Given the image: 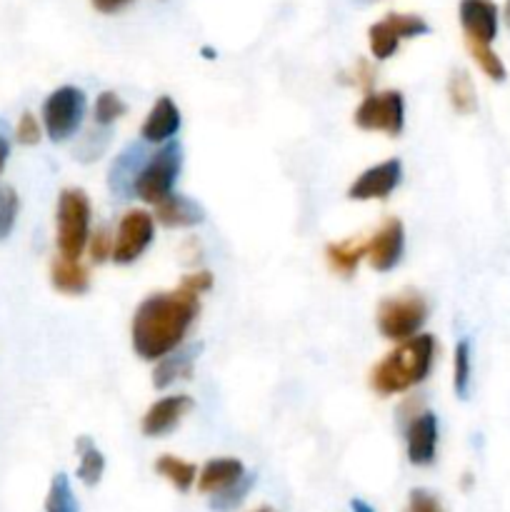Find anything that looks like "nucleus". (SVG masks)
Wrapping results in <instances>:
<instances>
[{
	"label": "nucleus",
	"instance_id": "a19ab883",
	"mask_svg": "<svg viewBox=\"0 0 510 512\" xmlns=\"http://www.w3.org/2000/svg\"><path fill=\"white\" fill-rule=\"evenodd\" d=\"M503 18H505V25L510 28V0H505V10H503Z\"/></svg>",
	"mask_w": 510,
	"mask_h": 512
},
{
	"label": "nucleus",
	"instance_id": "39448f33",
	"mask_svg": "<svg viewBox=\"0 0 510 512\" xmlns=\"http://www.w3.org/2000/svg\"><path fill=\"white\" fill-rule=\"evenodd\" d=\"M428 320V303L418 293H403L388 298L378 308V330L385 340L405 343L420 335V328Z\"/></svg>",
	"mask_w": 510,
	"mask_h": 512
},
{
	"label": "nucleus",
	"instance_id": "f704fd0d",
	"mask_svg": "<svg viewBox=\"0 0 510 512\" xmlns=\"http://www.w3.org/2000/svg\"><path fill=\"white\" fill-rule=\"evenodd\" d=\"M405 512H445V508L433 493H428V490H423V488H415V490H410Z\"/></svg>",
	"mask_w": 510,
	"mask_h": 512
},
{
	"label": "nucleus",
	"instance_id": "b1692460",
	"mask_svg": "<svg viewBox=\"0 0 510 512\" xmlns=\"http://www.w3.org/2000/svg\"><path fill=\"white\" fill-rule=\"evenodd\" d=\"M78 453H80V465H78V478L83 480L88 488L100 483L105 473V458L88 438L78 440Z\"/></svg>",
	"mask_w": 510,
	"mask_h": 512
},
{
	"label": "nucleus",
	"instance_id": "4c0bfd02",
	"mask_svg": "<svg viewBox=\"0 0 510 512\" xmlns=\"http://www.w3.org/2000/svg\"><path fill=\"white\" fill-rule=\"evenodd\" d=\"M130 3H133V0H90V5H93V8L103 15L118 13V10H123L125 5H130Z\"/></svg>",
	"mask_w": 510,
	"mask_h": 512
},
{
	"label": "nucleus",
	"instance_id": "0eeeda50",
	"mask_svg": "<svg viewBox=\"0 0 510 512\" xmlns=\"http://www.w3.org/2000/svg\"><path fill=\"white\" fill-rule=\"evenodd\" d=\"M353 123L368 133H385L390 138L403 133L405 100L400 90L368 93L353 115Z\"/></svg>",
	"mask_w": 510,
	"mask_h": 512
},
{
	"label": "nucleus",
	"instance_id": "4be33fe9",
	"mask_svg": "<svg viewBox=\"0 0 510 512\" xmlns=\"http://www.w3.org/2000/svg\"><path fill=\"white\" fill-rule=\"evenodd\" d=\"M448 100L453 105L455 113L470 115L478 108V93H475L473 78L468 75V70L455 68L448 78Z\"/></svg>",
	"mask_w": 510,
	"mask_h": 512
},
{
	"label": "nucleus",
	"instance_id": "7ed1b4c3",
	"mask_svg": "<svg viewBox=\"0 0 510 512\" xmlns=\"http://www.w3.org/2000/svg\"><path fill=\"white\" fill-rule=\"evenodd\" d=\"M58 250L63 258L78 260L90 240V200L85 190L68 188L58 198Z\"/></svg>",
	"mask_w": 510,
	"mask_h": 512
},
{
	"label": "nucleus",
	"instance_id": "6ab92c4d",
	"mask_svg": "<svg viewBox=\"0 0 510 512\" xmlns=\"http://www.w3.org/2000/svg\"><path fill=\"white\" fill-rule=\"evenodd\" d=\"M50 283L63 295H83L90 288V275L80 260H70L58 255L50 263Z\"/></svg>",
	"mask_w": 510,
	"mask_h": 512
},
{
	"label": "nucleus",
	"instance_id": "2eb2a0df",
	"mask_svg": "<svg viewBox=\"0 0 510 512\" xmlns=\"http://www.w3.org/2000/svg\"><path fill=\"white\" fill-rule=\"evenodd\" d=\"M180 130V110L168 95L155 100V105L150 108L148 118L143 120V128H140V135H143L145 143H170L175 133Z\"/></svg>",
	"mask_w": 510,
	"mask_h": 512
},
{
	"label": "nucleus",
	"instance_id": "aec40b11",
	"mask_svg": "<svg viewBox=\"0 0 510 512\" xmlns=\"http://www.w3.org/2000/svg\"><path fill=\"white\" fill-rule=\"evenodd\" d=\"M368 255V243H358V240H343V243H330L325 248V260H328L330 270H335L343 278L358 270L360 260Z\"/></svg>",
	"mask_w": 510,
	"mask_h": 512
},
{
	"label": "nucleus",
	"instance_id": "393cba45",
	"mask_svg": "<svg viewBox=\"0 0 510 512\" xmlns=\"http://www.w3.org/2000/svg\"><path fill=\"white\" fill-rule=\"evenodd\" d=\"M45 512H78V500H75L73 488H70L68 475L58 473L53 478L48 498H45Z\"/></svg>",
	"mask_w": 510,
	"mask_h": 512
},
{
	"label": "nucleus",
	"instance_id": "f3484780",
	"mask_svg": "<svg viewBox=\"0 0 510 512\" xmlns=\"http://www.w3.org/2000/svg\"><path fill=\"white\" fill-rule=\"evenodd\" d=\"M200 348H203V345H180L178 350H173L170 355L160 358L153 370L155 388L165 390L170 388L175 380H188L190 373H193V363L195 358H198Z\"/></svg>",
	"mask_w": 510,
	"mask_h": 512
},
{
	"label": "nucleus",
	"instance_id": "412c9836",
	"mask_svg": "<svg viewBox=\"0 0 510 512\" xmlns=\"http://www.w3.org/2000/svg\"><path fill=\"white\" fill-rule=\"evenodd\" d=\"M155 473L168 480L180 493H188L195 485V480H198V468L193 463H188V460L175 458V455H160L155 460Z\"/></svg>",
	"mask_w": 510,
	"mask_h": 512
},
{
	"label": "nucleus",
	"instance_id": "423d86ee",
	"mask_svg": "<svg viewBox=\"0 0 510 512\" xmlns=\"http://www.w3.org/2000/svg\"><path fill=\"white\" fill-rule=\"evenodd\" d=\"M85 115V93L75 85H63L53 90L43 103V125L45 133L53 143L73 138L78 133Z\"/></svg>",
	"mask_w": 510,
	"mask_h": 512
},
{
	"label": "nucleus",
	"instance_id": "4468645a",
	"mask_svg": "<svg viewBox=\"0 0 510 512\" xmlns=\"http://www.w3.org/2000/svg\"><path fill=\"white\" fill-rule=\"evenodd\" d=\"M193 410V400L188 395H168V398L158 400L148 408V413L143 415V423L140 430L148 438H160V435H168L170 430H175L180 425V420Z\"/></svg>",
	"mask_w": 510,
	"mask_h": 512
},
{
	"label": "nucleus",
	"instance_id": "72a5a7b5",
	"mask_svg": "<svg viewBox=\"0 0 510 512\" xmlns=\"http://www.w3.org/2000/svg\"><path fill=\"white\" fill-rule=\"evenodd\" d=\"M108 130H93V133H88L83 138V143H80L78 148V155L83 163H88V160H95L98 155H103V150L108 148Z\"/></svg>",
	"mask_w": 510,
	"mask_h": 512
},
{
	"label": "nucleus",
	"instance_id": "7c9ffc66",
	"mask_svg": "<svg viewBox=\"0 0 510 512\" xmlns=\"http://www.w3.org/2000/svg\"><path fill=\"white\" fill-rule=\"evenodd\" d=\"M18 193L10 185H0V240L8 238L18 218Z\"/></svg>",
	"mask_w": 510,
	"mask_h": 512
},
{
	"label": "nucleus",
	"instance_id": "ddd939ff",
	"mask_svg": "<svg viewBox=\"0 0 510 512\" xmlns=\"http://www.w3.org/2000/svg\"><path fill=\"white\" fill-rule=\"evenodd\" d=\"M150 155L145 153V145L143 143H130L128 148L120 150L115 155V160L110 163L108 170V188L115 198L120 200H128L135 195V183H138V175L140 170L145 168Z\"/></svg>",
	"mask_w": 510,
	"mask_h": 512
},
{
	"label": "nucleus",
	"instance_id": "473e14b6",
	"mask_svg": "<svg viewBox=\"0 0 510 512\" xmlns=\"http://www.w3.org/2000/svg\"><path fill=\"white\" fill-rule=\"evenodd\" d=\"M340 80H343V83L355 85V88L368 90V93H370V88H373V83H375V70H373V65L368 63V60L358 58V60H355L353 68H350L348 73H343V78H340Z\"/></svg>",
	"mask_w": 510,
	"mask_h": 512
},
{
	"label": "nucleus",
	"instance_id": "5701e85b",
	"mask_svg": "<svg viewBox=\"0 0 510 512\" xmlns=\"http://www.w3.org/2000/svg\"><path fill=\"white\" fill-rule=\"evenodd\" d=\"M400 35L395 33L393 25L388 20H378L368 28V45H370V53H373L375 60H388L398 53L400 48Z\"/></svg>",
	"mask_w": 510,
	"mask_h": 512
},
{
	"label": "nucleus",
	"instance_id": "c85d7f7f",
	"mask_svg": "<svg viewBox=\"0 0 510 512\" xmlns=\"http://www.w3.org/2000/svg\"><path fill=\"white\" fill-rule=\"evenodd\" d=\"M453 388L460 400L468 398V390H470V343L468 340H460V343L455 345Z\"/></svg>",
	"mask_w": 510,
	"mask_h": 512
},
{
	"label": "nucleus",
	"instance_id": "f257e3e1",
	"mask_svg": "<svg viewBox=\"0 0 510 512\" xmlns=\"http://www.w3.org/2000/svg\"><path fill=\"white\" fill-rule=\"evenodd\" d=\"M200 310V295L188 288H175L168 293L148 295L138 305L130 323V340L140 360L158 363L183 345L190 325Z\"/></svg>",
	"mask_w": 510,
	"mask_h": 512
},
{
	"label": "nucleus",
	"instance_id": "9d476101",
	"mask_svg": "<svg viewBox=\"0 0 510 512\" xmlns=\"http://www.w3.org/2000/svg\"><path fill=\"white\" fill-rule=\"evenodd\" d=\"M458 18L465 33V43L490 45L498 38L500 15L493 0H460Z\"/></svg>",
	"mask_w": 510,
	"mask_h": 512
},
{
	"label": "nucleus",
	"instance_id": "bb28decb",
	"mask_svg": "<svg viewBox=\"0 0 510 512\" xmlns=\"http://www.w3.org/2000/svg\"><path fill=\"white\" fill-rule=\"evenodd\" d=\"M468 50H470V55H473L475 63H478V68L483 70L490 80H495V83H503V80L508 78V70H505L503 60H500V55L495 53L490 45L468 43Z\"/></svg>",
	"mask_w": 510,
	"mask_h": 512
},
{
	"label": "nucleus",
	"instance_id": "a211bd4d",
	"mask_svg": "<svg viewBox=\"0 0 510 512\" xmlns=\"http://www.w3.org/2000/svg\"><path fill=\"white\" fill-rule=\"evenodd\" d=\"M245 478V465L235 458H218L205 463L198 475V490L205 495H218L233 488Z\"/></svg>",
	"mask_w": 510,
	"mask_h": 512
},
{
	"label": "nucleus",
	"instance_id": "dca6fc26",
	"mask_svg": "<svg viewBox=\"0 0 510 512\" xmlns=\"http://www.w3.org/2000/svg\"><path fill=\"white\" fill-rule=\"evenodd\" d=\"M153 218L165 228H193V225L203 223L205 210L185 195L170 193L168 198L155 205Z\"/></svg>",
	"mask_w": 510,
	"mask_h": 512
},
{
	"label": "nucleus",
	"instance_id": "a878e982",
	"mask_svg": "<svg viewBox=\"0 0 510 512\" xmlns=\"http://www.w3.org/2000/svg\"><path fill=\"white\" fill-rule=\"evenodd\" d=\"M128 113V105H125V100L120 98L118 93H113V90H105V93H100L98 98H95V123L100 125V128H108V125H113L115 120H120L123 115Z\"/></svg>",
	"mask_w": 510,
	"mask_h": 512
},
{
	"label": "nucleus",
	"instance_id": "9b49d317",
	"mask_svg": "<svg viewBox=\"0 0 510 512\" xmlns=\"http://www.w3.org/2000/svg\"><path fill=\"white\" fill-rule=\"evenodd\" d=\"M405 448H408V460L418 468H428L435 463L438 453V418L428 410H420L408 420L405 428Z\"/></svg>",
	"mask_w": 510,
	"mask_h": 512
},
{
	"label": "nucleus",
	"instance_id": "20e7f679",
	"mask_svg": "<svg viewBox=\"0 0 510 512\" xmlns=\"http://www.w3.org/2000/svg\"><path fill=\"white\" fill-rule=\"evenodd\" d=\"M180 168H183V148H180L178 140H170L158 153L150 155L145 168L140 170L138 183H135V195L143 203L158 205L160 200H165L173 193Z\"/></svg>",
	"mask_w": 510,
	"mask_h": 512
},
{
	"label": "nucleus",
	"instance_id": "1a4fd4ad",
	"mask_svg": "<svg viewBox=\"0 0 510 512\" xmlns=\"http://www.w3.org/2000/svg\"><path fill=\"white\" fill-rule=\"evenodd\" d=\"M400 178H403V165H400L398 158H390L385 163L363 170L350 183L348 198L358 200V203H365V200H385L398 188Z\"/></svg>",
	"mask_w": 510,
	"mask_h": 512
},
{
	"label": "nucleus",
	"instance_id": "e433bc0d",
	"mask_svg": "<svg viewBox=\"0 0 510 512\" xmlns=\"http://www.w3.org/2000/svg\"><path fill=\"white\" fill-rule=\"evenodd\" d=\"M183 288H188V290H193V293H198V295H203V293H208L210 288H213V275L208 273V270H200V273H190V275H185L183 278Z\"/></svg>",
	"mask_w": 510,
	"mask_h": 512
},
{
	"label": "nucleus",
	"instance_id": "58836bf2",
	"mask_svg": "<svg viewBox=\"0 0 510 512\" xmlns=\"http://www.w3.org/2000/svg\"><path fill=\"white\" fill-rule=\"evenodd\" d=\"M8 155H10V143L3 138V135H0V173H3V170H5V163H8Z\"/></svg>",
	"mask_w": 510,
	"mask_h": 512
},
{
	"label": "nucleus",
	"instance_id": "f03ea898",
	"mask_svg": "<svg viewBox=\"0 0 510 512\" xmlns=\"http://www.w3.org/2000/svg\"><path fill=\"white\" fill-rule=\"evenodd\" d=\"M435 353L438 345L433 335H415L405 340L375 365L370 373V388L378 395H398L415 388L433 370Z\"/></svg>",
	"mask_w": 510,
	"mask_h": 512
},
{
	"label": "nucleus",
	"instance_id": "ea45409f",
	"mask_svg": "<svg viewBox=\"0 0 510 512\" xmlns=\"http://www.w3.org/2000/svg\"><path fill=\"white\" fill-rule=\"evenodd\" d=\"M350 512H375V510L370 508V505L365 503V500L355 498V500H350Z\"/></svg>",
	"mask_w": 510,
	"mask_h": 512
},
{
	"label": "nucleus",
	"instance_id": "c9c22d12",
	"mask_svg": "<svg viewBox=\"0 0 510 512\" xmlns=\"http://www.w3.org/2000/svg\"><path fill=\"white\" fill-rule=\"evenodd\" d=\"M15 140L20 145H38L40 143V123L33 113L20 115L18 125H15Z\"/></svg>",
	"mask_w": 510,
	"mask_h": 512
},
{
	"label": "nucleus",
	"instance_id": "37998d69",
	"mask_svg": "<svg viewBox=\"0 0 510 512\" xmlns=\"http://www.w3.org/2000/svg\"><path fill=\"white\" fill-rule=\"evenodd\" d=\"M255 512H273L270 508H260V510H255Z\"/></svg>",
	"mask_w": 510,
	"mask_h": 512
},
{
	"label": "nucleus",
	"instance_id": "79ce46f5",
	"mask_svg": "<svg viewBox=\"0 0 510 512\" xmlns=\"http://www.w3.org/2000/svg\"><path fill=\"white\" fill-rule=\"evenodd\" d=\"M203 55H205V58H208V60L215 58V53H213V50H210V48H203Z\"/></svg>",
	"mask_w": 510,
	"mask_h": 512
},
{
	"label": "nucleus",
	"instance_id": "6e6552de",
	"mask_svg": "<svg viewBox=\"0 0 510 512\" xmlns=\"http://www.w3.org/2000/svg\"><path fill=\"white\" fill-rule=\"evenodd\" d=\"M155 238V218L148 210H130L123 215L118 225V235H115L113 245V263L115 265H130L150 248Z\"/></svg>",
	"mask_w": 510,
	"mask_h": 512
},
{
	"label": "nucleus",
	"instance_id": "f8f14e48",
	"mask_svg": "<svg viewBox=\"0 0 510 512\" xmlns=\"http://www.w3.org/2000/svg\"><path fill=\"white\" fill-rule=\"evenodd\" d=\"M405 250V228L398 218H388L368 240V263L378 273H388L400 263Z\"/></svg>",
	"mask_w": 510,
	"mask_h": 512
},
{
	"label": "nucleus",
	"instance_id": "2f4dec72",
	"mask_svg": "<svg viewBox=\"0 0 510 512\" xmlns=\"http://www.w3.org/2000/svg\"><path fill=\"white\" fill-rule=\"evenodd\" d=\"M113 245H115V238L110 235L108 228H98L95 233H90L88 250H90V258H93V263L100 265V263H105L108 258H113Z\"/></svg>",
	"mask_w": 510,
	"mask_h": 512
},
{
	"label": "nucleus",
	"instance_id": "c756f323",
	"mask_svg": "<svg viewBox=\"0 0 510 512\" xmlns=\"http://www.w3.org/2000/svg\"><path fill=\"white\" fill-rule=\"evenodd\" d=\"M390 25H393L395 33L400 38H418V35H428L430 33V25L425 23V18L413 13H388L385 15Z\"/></svg>",
	"mask_w": 510,
	"mask_h": 512
},
{
	"label": "nucleus",
	"instance_id": "cd10ccee",
	"mask_svg": "<svg viewBox=\"0 0 510 512\" xmlns=\"http://www.w3.org/2000/svg\"><path fill=\"white\" fill-rule=\"evenodd\" d=\"M253 483H255L253 475L245 473V478L240 480V483H235L233 488L223 490V493H218V495H213V498H210V510H215V512H233L235 508H240V505H243V500L248 498V493H250V488H253Z\"/></svg>",
	"mask_w": 510,
	"mask_h": 512
}]
</instances>
